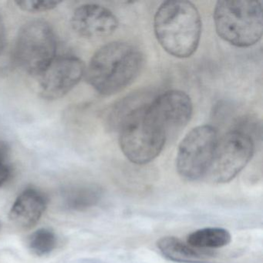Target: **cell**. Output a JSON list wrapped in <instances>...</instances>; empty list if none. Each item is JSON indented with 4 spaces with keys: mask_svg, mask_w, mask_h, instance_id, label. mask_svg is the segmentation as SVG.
<instances>
[{
    "mask_svg": "<svg viewBox=\"0 0 263 263\" xmlns=\"http://www.w3.org/2000/svg\"><path fill=\"white\" fill-rule=\"evenodd\" d=\"M121 115L110 120L119 128V144L126 158L134 164H145L162 152L168 133L152 111L148 103L125 104Z\"/></svg>",
    "mask_w": 263,
    "mask_h": 263,
    "instance_id": "6da1fadb",
    "label": "cell"
},
{
    "mask_svg": "<svg viewBox=\"0 0 263 263\" xmlns=\"http://www.w3.org/2000/svg\"><path fill=\"white\" fill-rule=\"evenodd\" d=\"M144 64L141 50L128 43L115 41L101 47L85 70L87 82L104 96L118 93L130 85Z\"/></svg>",
    "mask_w": 263,
    "mask_h": 263,
    "instance_id": "7a4b0ae2",
    "label": "cell"
},
{
    "mask_svg": "<svg viewBox=\"0 0 263 263\" xmlns=\"http://www.w3.org/2000/svg\"><path fill=\"white\" fill-rule=\"evenodd\" d=\"M154 30L158 43L167 53L175 58H187L199 45L201 16L189 1H166L155 13Z\"/></svg>",
    "mask_w": 263,
    "mask_h": 263,
    "instance_id": "3957f363",
    "label": "cell"
},
{
    "mask_svg": "<svg viewBox=\"0 0 263 263\" xmlns=\"http://www.w3.org/2000/svg\"><path fill=\"white\" fill-rule=\"evenodd\" d=\"M218 36L237 47L255 45L262 36V7L259 1H218L214 10Z\"/></svg>",
    "mask_w": 263,
    "mask_h": 263,
    "instance_id": "277c9868",
    "label": "cell"
},
{
    "mask_svg": "<svg viewBox=\"0 0 263 263\" xmlns=\"http://www.w3.org/2000/svg\"><path fill=\"white\" fill-rule=\"evenodd\" d=\"M57 40L50 24L41 20L23 26L13 48L15 63L27 73L40 76L56 58Z\"/></svg>",
    "mask_w": 263,
    "mask_h": 263,
    "instance_id": "5b68a950",
    "label": "cell"
},
{
    "mask_svg": "<svg viewBox=\"0 0 263 263\" xmlns=\"http://www.w3.org/2000/svg\"><path fill=\"white\" fill-rule=\"evenodd\" d=\"M218 132L212 125H201L191 130L178 147L176 168L184 179L196 181L206 177L212 164Z\"/></svg>",
    "mask_w": 263,
    "mask_h": 263,
    "instance_id": "8992f818",
    "label": "cell"
},
{
    "mask_svg": "<svg viewBox=\"0 0 263 263\" xmlns=\"http://www.w3.org/2000/svg\"><path fill=\"white\" fill-rule=\"evenodd\" d=\"M255 151L252 137L240 129L230 130L218 138L207 176L215 183L235 178L252 159Z\"/></svg>",
    "mask_w": 263,
    "mask_h": 263,
    "instance_id": "52a82bcc",
    "label": "cell"
},
{
    "mask_svg": "<svg viewBox=\"0 0 263 263\" xmlns=\"http://www.w3.org/2000/svg\"><path fill=\"white\" fill-rule=\"evenodd\" d=\"M84 62L76 57L56 59L40 75L41 97L46 100H57L69 93L85 75Z\"/></svg>",
    "mask_w": 263,
    "mask_h": 263,
    "instance_id": "ba28073f",
    "label": "cell"
},
{
    "mask_svg": "<svg viewBox=\"0 0 263 263\" xmlns=\"http://www.w3.org/2000/svg\"><path fill=\"white\" fill-rule=\"evenodd\" d=\"M70 24L78 35L89 40L110 36L119 25L118 18L113 12L95 4L80 6L73 12Z\"/></svg>",
    "mask_w": 263,
    "mask_h": 263,
    "instance_id": "9c48e42d",
    "label": "cell"
},
{
    "mask_svg": "<svg viewBox=\"0 0 263 263\" xmlns=\"http://www.w3.org/2000/svg\"><path fill=\"white\" fill-rule=\"evenodd\" d=\"M149 107L162 123L167 133L184 128L190 121L193 104L190 97L181 90H167L149 102Z\"/></svg>",
    "mask_w": 263,
    "mask_h": 263,
    "instance_id": "30bf717a",
    "label": "cell"
},
{
    "mask_svg": "<svg viewBox=\"0 0 263 263\" xmlns=\"http://www.w3.org/2000/svg\"><path fill=\"white\" fill-rule=\"evenodd\" d=\"M47 206L46 195L38 189L28 187L15 200L9 213V218L18 229L30 230L39 222Z\"/></svg>",
    "mask_w": 263,
    "mask_h": 263,
    "instance_id": "8fae6325",
    "label": "cell"
},
{
    "mask_svg": "<svg viewBox=\"0 0 263 263\" xmlns=\"http://www.w3.org/2000/svg\"><path fill=\"white\" fill-rule=\"evenodd\" d=\"M157 246L166 258L176 262L207 263L214 257L212 251L192 247L176 237H163Z\"/></svg>",
    "mask_w": 263,
    "mask_h": 263,
    "instance_id": "7c38bea8",
    "label": "cell"
},
{
    "mask_svg": "<svg viewBox=\"0 0 263 263\" xmlns=\"http://www.w3.org/2000/svg\"><path fill=\"white\" fill-rule=\"evenodd\" d=\"M232 236L229 231L222 228H205L187 235L186 242L192 247L203 250H212L228 246Z\"/></svg>",
    "mask_w": 263,
    "mask_h": 263,
    "instance_id": "4fadbf2b",
    "label": "cell"
},
{
    "mask_svg": "<svg viewBox=\"0 0 263 263\" xmlns=\"http://www.w3.org/2000/svg\"><path fill=\"white\" fill-rule=\"evenodd\" d=\"M101 195L102 192L97 186H80L66 192L64 203L71 210L84 211L96 205Z\"/></svg>",
    "mask_w": 263,
    "mask_h": 263,
    "instance_id": "5bb4252c",
    "label": "cell"
},
{
    "mask_svg": "<svg viewBox=\"0 0 263 263\" xmlns=\"http://www.w3.org/2000/svg\"><path fill=\"white\" fill-rule=\"evenodd\" d=\"M56 233L50 229H40L27 238V247L33 255L45 256L51 253L58 246Z\"/></svg>",
    "mask_w": 263,
    "mask_h": 263,
    "instance_id": "9a60e30c",
    "label": "cell"
},
{
    "mask_svg": "<svg viewBox=\"0 0 263 263\" xmlns=\"http://www.w3.org/2000/svg\"><path fill=\"white\" fill-rule=\"evenodd\" d=\"M15 4L23 11L29 12L31 13H42L50 11L56 8L61 2L53 1H33V0H24V1H16Z\"/></svg>",
    "mask_w": 263,
    "mask_h": 263,
    "instance_id": "2e32d148",
    "label": "cell"
},
{
    "mask_svg": "<svg viewBox=\"0 0 263 263\" xmlns=\"http://www.w3.org/2000/svg\"><path fill=\"white\" fill-rule=\"evenodd\" d=\"M11 176V170L5 163L0 162V187L7 182Z\"/></svg>",
    "mask_w": 263,
    "mask_h": 263,
    "instance_id": "e0dca14e",
    "label": "cell"
},
{
    "mask_svg": "<svg viewBox=\"0 0 263 263\" xmlns=\"http://www.w3.org/2000/svg\"><path fill=\"white\" fill-rule=\"evenodd\" d=\"M7 44V33L5 25L3 21L2 16L0 14V53H2Z\"/></svg>",
    "mask_w": 263,
    "mask_h": 263,
    "instance_id": "ac0fdd59",
    "label": "cell"
},
{
    "mask_svg": "<svg viewBox=\"0 0 263 263\" xmlns=\"http://www.w3.org/2000/svg\"><path fill=\"white\" fill-rule=\"evenodd\" d=\"M9 153H10V147L8 144L5 141L0 139V162L5 163Z\"/></svg>",
    "mask_w": 263,
    "mask_h": 263,
    "instance_id": "d6986e66",
    "label": "cell"
},
{
    "mask_svg": "<svg viewBox=\"0 0 263 263\" xmlns=\"http://www.w3.org/2000/svg\"><path fill=\"white\" fill-rule=\"evenodd\" d=\"M0 230H1V224H0Z\"/></svg>",
    "mask_w": 263,
    "mask_h": 263,
    "instance_id": "ffe728a7",
    "label": "cell"
}]
</instances>
